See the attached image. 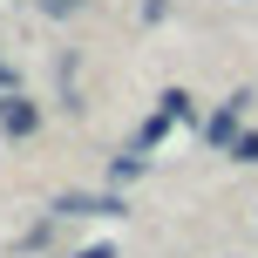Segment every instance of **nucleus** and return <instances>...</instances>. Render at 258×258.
<instances>
[{"label": "nucleus", "instance_id": "nucleus-4", "mask_svg": "<svg viewBox=\"0 0 258 258\" xmlns=\"http://www.w3.org/2000/svg\"><path fill=\"white\" fill-rule=\"evenodd\" d=\"M231 156H238V163H258V136H238V143H231Z\"/></svg>", "mask_w": 258, "mask_h": 258}, {"label": "nucleus", "instance_id": "nucleus-6", "mask_svg": "<svg viewBox=\"0 0 258 258\" xmlns=\"http://www.w3.org/2000/svg\"><path fill=\"white\" fill-rule=\"evenodd\" d=\"M68 7H82V0H48V14H68Z\"/></svg>", "mask_w": 258, "mask_h": 258}, {"label": "nucleus", "instance_id": "nucleus-1", "mask_svg": "<svg viewBox=\"0 0 258 258\" xmlns=\"http://www.w3.org/2000/svg\"><path fill=\"white\" fill-rule=\"evenodd\" d=\"M0 129H7V136H34V102L7 95V102H0Z\"/></svg>", "mask_w": 258, "mask_h": 258}, {"label": "nucleus", "instance_id": "nucleus-3", "mask_svg": "<svg viewBox=\"0 0 258 258\" xmlns=\"http://www.w3.org/2000/svg\"><path fill=\"white\" fill-rule=\"evenodd\" d=\"M238 109H245V95H238L224 116H211V129H204V136H211V143H238Z\"/></svg>", "mask_w": 258, "mask_h": 258}, {"label": "nucleus", "instance_id": "nucleus-5", "mask_svg": "<svg viewBox=\"0 0 258 258\" xmlns=\"http://www.w3.org/2000/svg\"><path fill=\"white\" fill-rule=\"evenodd\" d=\"M75 258H116V251H109V245H89V251H75Z\"/></svg>", "mask_w": 258, "mask_h": 258}, {"label": "nucleus", "instance_id": "nucleus-2", "mask_svg": "<svg viewBox=\"0 0 258 258\" xmlns=\"http://www.w3.org/2000/svg\"><path fill=\"white\" fill-rule=\"evenodd\" d=\"M61 211L68 218H116L122 204H109V197H61Z\"/></svg>", "mask_w": 258, "mask_h": 258}]
</instances>
